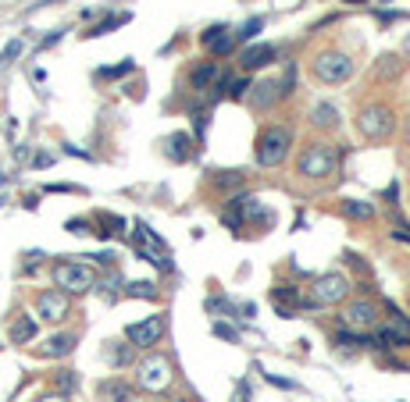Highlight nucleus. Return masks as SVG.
Masks as SVG:
<instances>
[{
	"label": "nucleus",
	"instance_id": "obj_26",
	"mask_svg": "<svg viewBox=\"0 0 410 402\" xmlns=\"http://www.w3.org/2000/svg\"><path fill=\"white\" fill-rule=\"evenodd\" d=\"M332 342H335V345H342V349H357V345H367L360 331H346V327H339Z\"/></svg>",
	"mask_w": 410,
	"mask_h": 402
},
{
	"label": "nucleus",
	"instance_id": "obj_40",
	"mask_svg": "<svg viewBox=\"0 0 410 402\" xmlns=\"http://www.w3.org/2000/svg\"><path fill=\"white\" fill-rule=\"evenodd\" d=\"M61 36H65V33H50V36H47V40H43V43H40V50H47V47H54V43H58V40H61Z\"/></svg>",
	"mask_w": 410,
	"mask_h": 402
},
{
	"label": "nucleus",
	"instance_id": "obj_29",
	"mask_svg": "<svg viewBox=\"0 0 410 402\" xmlns=\"http://www.w3.org/2000/svg\"><path fill=\"white\" fill-rule=\"evenodd\" d=\"M250 93V79H236V82H225V97L229 100H243Z\"/></svg>",
	"mask_w": 410,
	"mask_h": 402
},
{
	"label": "nucleus",
	"instance_id": "obj_2",
	"mask_svg": "<svg viewBox=\"0 0 410 402\" xmlns=\"http://www.w3.org/2000/svg\"><path fill=\"white\" fill-rule=\"evenodd\" d=\"M175 381V366L164 352H146L139 363H136V388L143 391H168Z\"/></svg>",
	"mask_w": 410,
	"mask_h": 402
},
{
	"label": "nucleus",
	"instance_id": "obj_18",
	"mask_svg": "<svg viewBox=\"0 0 410 402\" xmlns=\"http://www.w3.org/2000/svg\"><path fill=\"white\" fill-rule=\"evenodd\" d=\"M311 125L321 129V132H332V129H339V111H335L332 104H318V107L311 111Z\"/></svg>",
	"mask_w": 410,
	"mask_h": 402
},
{
	"label": "nucleus",
	"instance_id": "obj_31",
	"mask_svg": "<svg viewBox=\"0 0 410 402\" xmlns=\"http://www.w3.org/2000/svg\"><path fill=\"white\" fill-rule=\"evenodd\" d=\"M271 299H275V303H286V306H289V303H300V295H296L289 285H279V288H271Z\"/></svg>",
	"mask_w": 410,
	"mask_h": 402
},
{
	"label": "nucleus",
	"instance_id": "obj_3",
	"mask_svg": "<svg viewBox=\"0 0 410 402\" xmlns=\"http://www.w3.org/2000/svg\"><path fill=\"white\" fill-rule=\"evenodd\" d=\"M293 150V132L286 125H268L261 136H257V164L261 168H279L286 164Z\"/></svg>",
	"mask_w": 410,
	"mask_h": 402
},
{
	"label": "nucleus",
	"instance_id": "obj_38",
	"mask_svg": "<svg viewBox=\"0 0 410 402\" xmlns=\"http://www.w3.org/2000/svg\"><path fill=\"white\" fill-rule=\"evenodd\" d=\"M68 232H75V235H90V224H86V221H68Z\"/></svg>",
	"mask_w": 410,
	"mask_h": 402
},
{
	"label": "nucleus",
	"instance_id": "obj_4",
	"mask_svg": "<svg viewBox=\"0 0 410 402\" xmlns=\"http://www.w3.org/2000/svg\"><path fill=\"white\" fill-rule=\"evenodd\" d=\"M54 285H58L65 295H86L90 288H97V274H93V267H86V264L65 260V264H54Z\"/></svg>",
	"mask_w": 410,
	"mask_h": 402
},
{
	"label": "nucleus",
	"instance_id": "obj_35",
	"mask_svg": "<svg viewBox=\"0 0 410 402\" xmlns=\"http://www.w3.org/2000/svg\"><path fill=\"white\" fill-rule=\"evenodd\" d=\"M132 72V61H122L118 68H104V72H97L100 79H122V75H129Z\"/></svg>",
	"mask_w": 410,
	"mask_h": 402
},
{
	"label": "nucleus",
	"instance_id": "obj_28",
	"mask_svg": "<svg viewBox=\"0 0 410 402\" xmlns=\"http://www.w3.org/2000/svg\"><path fill=\"white\" fill-rule=\"evenodd\" d=\"M207 310H211V313H222V317H236V306H232L225 295H211V299H207Z\"/></svg>",
	"mask_w": 410,
	"mask_h": 402
},
{
	"label": "nucleus",
	"instance_id": "obj_8",
	"mask_svg": "<svg viewBox=\"0 0 410 402\" xmlns=\"http://www.w3.org/2000/svg\"><path fill=\"white\" fill-rule=\"evenodd\" d=\"M378 324V306L371 303V299H357V303H350L342 313H339V327H346V331H371Z\"/></svg>",
	"mask_w": 410,
	"mask_h": 402
},
{
	"label": "nucleus",
	"instance_id": "obj_34",
	"mask_svg": "<svg viewBox=\"0 0 410 402\" xmlns=\"http://www.w3.org/2000/svg\"><path fill=\"white\" fill-rule=\"evenodd\" d=\"M22 47H26L22 40H11V43L4 47V54H0V65H11V61H15V58L22 54Z\"/></svg>",
	"mask_w": 410,
	"mask_h": 402
},
{
	"label": "nucleus",
	"instance_id": "obj_7",
	"mask_svg": "<svg viewBox=\"0 0 410 402\" xmlns=\"http://www.w3.org/2000/svg\"><path fill=\"white\" fill-rule=\"evenodd\" d=\"M314 75H318V82H325V86H339V82H346V79L353 75V61H350L342 50H321V54L314 58Z\"/></svg>",
	"mask_w": 410,
	"mask_h": 402
},
{
	"label": "nucleus",
	"instance_id": "obj_37",
	"mask_svg": "<svg viewBox=\"0 0 410 402\" xmlns=\"http://www.w3.org/2000/svg\"><path fill=\"white\" fill-rule=\"evenodd\" d=\"M100 224H107V228H125V221H118V217H111V214H107V217H100ZM97 235H100V239H107L111 232H97Z\"/></svg>",
	"mask_w": 410,
	"mask_h": 402
},
{
	"label": "nucleus",
	"instance_id": "obj_15",
	"mask_svg": "<svg viewBox=\"0 0 410 402\" xmlns=\"http://www.w3.org/2000/svg\"><path fill=\"white\" fill-rule=\"evenodd\" d=\"M275 61V47L271 43H254V47H247L243 54H239V65L247 68V72H257V68H264V65H271Z\"/></svg>",
	"mask_w": 410,
	"mask_h": 402
},
{
	"label": "nucleus",
	"instance_id": "obj_41",
	"mask_svg": "<svg viewBox=\"0 0 410 402\" xmlns=\"http://www.w3.org/2000/svg\"><path fill=\"white\" fill-rule=\"evenodd\" d=\"M236 402H250V388H239V391H236Z\"/></svg>",
	"mask_w": 410,
	"mask_h": 402
},
{
	"label": "nucleus",
	"instance_id": "obj_21",
	"mask_svg": "<svg viewBox=\"0 0 410 402\" xmlns=\"http://www.w3.org/2000/svg\"><path fill=\"white\" fill-rule=\"evenodd\" d=\"M36 338V317H18L15 324H11V342L15 345H26V342H33Z\"/></svg>",
	"mask_w": 410,
	"mask_h": 402
},
{
	"label": "nucleus",
	"instance_id": "obj_5",
	"mask_svg": "<svg viewBox=\"0 0 410 402\" xmlns=\"http://www.w3.org/2000/svg\"><path fill=\"white\" fill-rule=\"evenodd\" d=\"M346 295H350V278H346L342 271H328V274L314 278L311 295L300 299V303H307V306H335V303H342Z\"/></svg>",
	"mask_w": 410,
	"mask_h": 402
},
{
	"label": "nucleus",
	"instance_id": "obj_6",
	"mask_svg": "<svg viewBox=\"0 0 410 402\" xmlns=\"http://www.w3.org/2000/svg\"><path fill=\"white\" fill-rule=\"evenodd\" d=\"M396 129V118H392V107L389 104H367L360 107L357 114V132L364 139H389Z\"/></svg>",
	"mask_w": 410,
	"mask_h": 402
},
{
	"label": "nucleus",
	"instance_id": "obj_39",
	"mask_svg": "<svg viewBox=\"0 0 410 402\" xmlns=\"http://www.w3.org/2000/svg\"><path fill=\"white\" fill-rule=\"evenodd\" d=\"M36 402H68V395H61V391H47V395H40Z\"/></svg>",
	"mask_w": 410,
	"mask_h": 402
},
{
	"label": "nucleus",
	"instance_id": "obj_17",
	"mask_svg": "<svg viewBox=\"0 0 410 402\" xmlns=\"http://www.w3.org/2000/svg\"><path fill=\"white\" fill-rule=\"evenodd\" d=\"M75 335H54V338H47V345L40 349V356H47V359H61V356H68L72 349H75Z\"/></svg>",
	"mask_w": 410,
	"mask_h": 402
},
{
	"label": "nucleus",
	"instance_id": "obj_43",
	"mask_svg": "<svg viewBox=\"0 0 410 402\" xmlns=\"http://www.w3.org/2000/svg\"><path fill=\"white\" fill-rule=\"evenodd\" d=\"M350 4H364V0H350Z\"/></svg>",
	"mask_w": 410,
	"mask_h": 402
},
{
	"label": "nucleus",
	"instance_id": "obj_11",
	"mask_svg": "<svg viewBox=\"0 0 410 402\" xmlns=\"http://www.w3.org/2000/svg\"><path fill=\"white\" fill-rule=\"evenodd\" d=\"M389 324L374 335V342L382 345V349H403V345H410V320L406 317H399L396 313V306H389Z\"/></svg>",
	"mask_w": 410,
	"mask_h": 402
},
{
	"label": "nucleus",
	"instance_id": "obj_36",
	"mask_svg": "<svg viewBox=\"0 0 410 402\" xmlns=\"http://www.w3.org/2000/svg\"><path fill=\"white\" fill-rule=\"evenodd\" d=\"M193 118H196V139H203V132H207V121H211V114H207V111H196Z\"/></svg>",
	"mask_w": 410,
	"mask_h": 402
},
{
	"label": "nucleus",
	"instance_id": "obj_12",
	"mask_svg": "<svg viewBox=\"0 0 410 402\" xmlns=\"http://www.w3.org/2000/svg\"><path fill=\"white\" fill-rule=\"evenodd\" d=\"M203 47H207L215 58H225V54H232L236 50V36L229 33V26H211L207 33H203Z\"/></svg>",
	"mask_w": 410,
	"mask_h": 402
},
{
	"label": "nucleus",
	"instance_id": "obj_24",
	"mask_svg": "<svg viewBox=\"0 0 410 402\" xmlns=\"http://www.w3.org/2000/svg\"><path fill=\"white\" fill-rule=\"evenodd\" d=\"M107 359H111L114 366H125V363H132V345L111 342V345H107Z\"/></svg>",
	"mask_w": 410,
	"mask_h": 402
},
{
	"label": "nucleus",
	"instance_id": "obj_20",
	"mask_svg": "<svg viewBox=\"0 0 410 402\" xmlns=\"http://www.w3.org/2000/svg\"><path fill=\"white\" fill-rule=\"evenodd\" d=\"M342 217H350V221H371L374 217V207L367 203V200H342Z\"/></svg>",
	"mask_w": 410,
	"mask_h": 402
},
{
	"label": "nucleus",
	"instance_id": "obj_30",
	"mask_svg": "<svg viewBox=\"0 0 410 402\" xmlns=\"http://www.w3.org/2000/svg\"><path fill=\"white\" fill-rule=\"evenodd\" d=\"M125 292H129V295H136V299H157V288H153L150 281H132Z\"/></svg>",
	"mask_w": 410,
	"mask_h": 402
},
{
	"label": "nucleus",
	"instance_id": "obj_19",
	"mask_svg": "<svg viewBox=\"0 0 410 402\" xmlns=\"http://www.w3.org/2000/svg\"><path fill=\"white\" fill-rule=\"evenodd\" d=\"M250 100H254V107H271L275 100H279V82H261V86H250V93H247Z\"/></svg>",
	"mask_w": 410,
	"mask_h": 402
},
{
	"label": "nucleus",
	"instance_id": "obj_14",
	"mask_svg": "<svg viewBox=\"0 0 410 402\" xmlns=\"http://www.w3.org/2000/svg\"><path fill=\"white\" fill-rule=\"evenodd\" d=\"M97 395H100V402H132L136 388L125 377H107V381L97 384Z\"/></svg>",
	"mask_w": 410,
	"mask_h": 402
},
{
	"label": "nucleus",
	"instance_id": "obj_16",
	"mask_svg": "<svg viewBox=\"0 0 410 402\" xmlns=\"http://www.w3.org/2000/svg\"><path fill=\"white\" fill-rule=\"evenodd\" d=\"M218 61H207V65H200L193 75H189V86L196 89V93H203V89H215V82H218Z\"/></svg>",
	"mask_w": 410,
	"mask_h": 402
},
{
	"label": "nucleus",
	"instance_id": "obj_25",
	"mask_svg": "<svg viewBox=\"0 0 410 402\" xmlns=\"http://www.w3.org/2000/svg\"><path fill=\"white\" fill-rule=\"evenodd\" d=\"M129 18H132V15H125V11H122V15H111V18H104L100 26H93V29H90L86 36H104V33H111V29H118V26H125Z\"/></svg>",
	"mask_w": 410,
	"mask_h": 402
},
{
	"label": "nucleus",
	"instance_id": "obj_22",
	"mask_svg": "<svg viewBox=\"0 0 410 402\" xmlns=\"http://www.w3.org/2000/svg\"><path fill=\"white\" fill-rule=\"evenodd\" d=\"M399 72H403V58H399V54H385V58H378V68H374L378 79H396Z\"/></svg>",
	"mask_w": 410,
	"mask_h": 402
},
{
	"label": "nucleus",
	"instance_id": "obj_9",
	"mask_svg": "<svg viewBox=\"0 0 410 402\" xmlns=\"http://www.w3.org/2000/svg\"><path fill=\"white\" fill-rule=\"evenodd\" d=\"M164 327H168V320H164L161 313H157V317H146V320H139V324H129V327H125V342H129L132 349H150V345H157V342H161Z\"/></svg>",
	"mask_w": 410,
	"mask_h": 402
},
{
	"label": "nucleus",
	"instance_id": "obj_23",
	"mask_svg": "<svg viewBox=\"0 0 410 402\" xmlns=\"http://www.w3.org/2000/svg\"><path fill=\"white\" fill-rule=\"evenodd\" d=\"M54 388H58L61 395H72V391L79 388V374H75V370H58V374H54Z\"/></svg>",
	"mask_w": 410,
	"mask_h": 402
},
{
	"label": "nucleus",
	"instance_id": "obj_42",
	"mask_svg": "<svg viewBox=\"0 0 410 402\" xmlns=\"http://www.w3.org/2000/svg\"><path fill=\"white\" fill-rule=\"evenodd\" d=\"M403 139H406V146H410V118H406V125H403Z\"/></svg>",
	"mask_w": 410,
	"mask_h": 402
},
{
	"label": "nucleus",
	"instance_id": "obj_33",
	"mask_svg": "<svg viewBox=\"0 0 410 402\" xmlns=\"http://www.w3.org/2000/svg\"><path fill=\"white\" fill-rule=\"evenodd\" d=\"M218 338H225V342H239V331L232 327V324H222V320H215V327H211Z\"/></svg>",
	"mask_w": 410,
	"mask_h": 402
},
{
	"label": "nucleus",
	"instance_id": "obj_1",
	"mask_svg": "<svg viewBox=\"0 0 410 402\" xmlns=\"http://www.w3.org/2000/svg\"><path fill=\"white\" fill-rule=\"evenodd\" d=\"M339 168V153L328 146V143H307L296 157V175L300 178H311V182H321V178H332Z\"/></svg>",
	"mask_w": 410,
	"mask_h": 402
},
{
	"label": "nucleus",
	"instance_id": "obj_13",
	"mask_svg": "<svg viewBox=\"0 0 410 402\" xmlns=\"http://www.w3.org/2000/svg\"><path fill=\"white\" fill-rule=\"evenodd\" d=\"M161 150L171 164H185L193 157V139H189V132H171V136H164Z\"/></svg>",
	"mask_w": 410,
	"mask_h": 402
},
{
	"label": "nucleus",
	"instance_id": "obj_27",
	"mask_svg": "<svg viewBox=\"0 0 410 402\" xmlns=\"http://www.w3.org/2000/svg\"><path fill=\"white\" fill-rule=\"evenodd\" d=\"M261 29H264V18H250V22H243V26H239V33H232V36L247 43V40H257V33H261Z\"/></svg>",
	"mask_w": 410,
	"mask_h": 402
},
{
	"label": "nucleus",
	"instance_id": "obj_32",
	"mask_svg": "<svg viewBox=\"0 0 410 402\" xmlns=\"http://www.w3.org/2000/svg\"><path fill=\"white\" fill-rule=\"evenodd\" d=\"M215 182H218V189H232V185H239V182H243V171H222Z\"/></svg>",
	"mask_w": 410,
	"mask_h": 402
},
{
	"label": "nucleus",
	"instance_id": "obj_10",
	"mask_svg": "<svg viewBox=\"0 0 410 402\" xmlns=\"http://www.w3.org/2000/svg\"><path fill=\"white\" fill-rule=\"evenodd\" d=\"M36 313H40V320H47V324H61V320L72 313V299H68L61 288H47V292H40V299H36Z\"/></svg>",
	"mask_w": 410,
	"mask_h": 402
}]
</instances>
